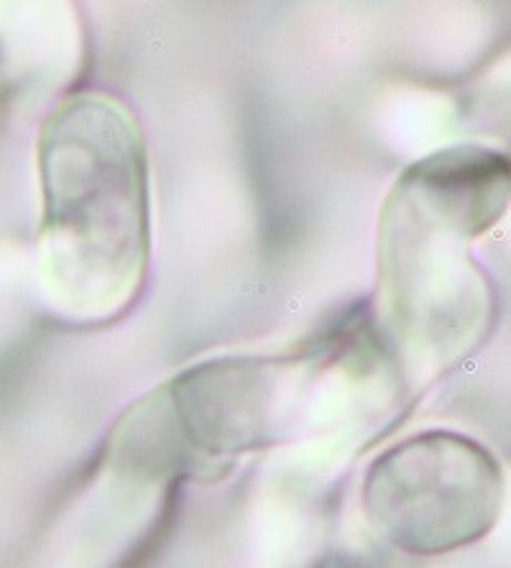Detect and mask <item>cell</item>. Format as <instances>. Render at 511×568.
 Instances as JSON below:
<instances>
[{
	"label": "cell",
	"mask_w": 511,
	"mask_h": 568,
	"mask_svg": "<svg viewBox=\"0 0 511 568\" xmlns=\"http://www.w3.org/2000/svg\"><path fill=\"white\" fill-rule=\"evenodd\" d=\"M405 395L368 313L284 354L187 366L121 415L108 471L131 484H213L243 456Z\"/></svg>",
	"instance_id": "obj_1"
},
{
	"label": "cell",
	"mask_w": 511,
	"mask_h": 568,
	"mask_svg": "<svg viewBox=\"0 0 511 568\" xmlns=\"http://www.w3.org/2000/svg\"><path fill=\"white\" fill-rule=\"evenodd\" d=\"M509 203L511 159L483 146L427 156L391 187L368 317L407 392L440 379L483 344L493 292L471 244Z\"/></svg>",
	"instance_id": "obj_2"
},
{
	"label": "cell",
	"mask_w": 511,
	"mask_h": 568,
	"mask_svg": "<svg viewBox=\"0 0 511 568\" xmlns=\"http://www.w3.org/2000/svg\"><path fill=\"white\" fill-rule=\"evenodd\" d=\"M39 166V274L49 305L72 323H111L139 300L151 262L139 123L119 100L74 95L47 121Z\"/></svg>",
	"instance_id": "obj_3"
},
{
	"label": "cell",
	"mask_w": 511,
	"mask_h": 568,
	"mask_svg": "<svg viewBox=\"0 0 511 568\" xmlns=\"http://www.w3.org/2000/svg\"><path fill=\"white\" fill-rule=\"evenodd\" d=\"M507 505L504 466L456 430H422L368 466L361 509L376 538L405 556H446L497 528Z\"/></svg>",
	"instance_id": "obj_4"
},
{
	"label": "cell",
	"mask_w": 511,
	"mask_h": 568,
	"mask_svg": "<svg viewBox=\"0 0 511 568\" xmlns=\"http://www.w3.org/2000/svg\"><path fill=\"white\" fill-rule=\"evenodd\" d=\"M328 568H356V566H350V564H346V561H335V564H330Z\"/></svg>",
	"instance_id": "obj_5"
}]
</instances>
